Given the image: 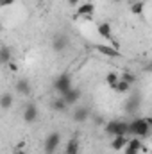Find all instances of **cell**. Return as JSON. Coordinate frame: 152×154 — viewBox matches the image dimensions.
Here are the masks:
<instances>
[{
    "label": "cell",
    "instance_id": "obj_1",
    "mask_svg": "<svg viewBox=\"0 0 152 154\" xmlns=\"http://www.w3.org/2000/svg\"><path fill=\"white\" fill-rule=\"evenodd\" d=\"M129 129H131V122L125 120H109L104 124V131L109 136H129Z\"/></svg>",
    "mask_w": 152,
    "mask_h": 154
},
{
    "label": "cell",
    "instance_id": "obj_2",
    "mask_svg": "<svg viewBox=\"0 0 152 154\" xmlns=\"http://www.w3.org/2000/svg\"><path fill=\"white\" fill-rule=\"evenodd\" d=\"M131 136H138V138H149L152 136V127L149 125L147 118H134L131 120V129H129Z\"/></svg>",
    "mask_w": 152,
    "mask_h": 154
},
{
    "label": "cell",
    "instance_id": "obj_3",
    "mask_svg": "<svg viewBox=\"0 0 152 154\" xmlns=\"http://www.w3.org/2000/svg\"><path fill=\"white\" fill-rule=\"evenodd\" d=\"M72 88H74V84H72V75H70V74H61V75L56 77V81H54V90H56L59 95H66Z\"/></svg>",
    "mask_w": 152,
    "mask_h": 154
},
{
    "label": "cell",
    "instance_id": "obj_4",
    "mask_svg": "<svg viewBox=\"0 0 152 154\" xmlns=\"http://www.w3.org/2000/svg\"><path fill=\"white\" fill-rule=\"evenodd\" d=\"M59 143H61V134H59V133H50V134L45 138V143H43L45 154H56Z\"/></svg>",
    "mask_w": 152,
    "mask_h": 154
},
{
    "label": "cell",
    "instance_id": "obj_5",
    "mask_svg": "<svg viewBox=\"0 0 152 154\" xmlns=\"http://www.w3.org/2000/svg\"><path fill=\"white\" fill-rule=\"evenodd\" d=\"M52 48L56 52H63L68 48V36L66 34H56L52 39Z\"/></svg>",
    "mask_w": 152,
    "mask_h": 154
},
{
    "label": "cell",
    "instance_id": "obj_6",
    "mask_svg": "<svg viewBox=\"0 0 152 154\" xmlns=\"http://www.w3.org/2000/svg\"><path fill=\"white\" fill-rule=\"evenodd\" d=\"M97 32L100 34V38L108 39V41H113V27L108 22H99L97 23Z\"/></svg>",
    "mask_w": 152,
    "mask_h": 154
},
{
    "label": "cell",
    "instance_id": "obj_7",
    "mask_svg": "<svg viewBox=\"0 0 152 154\" xmlns=\"http://www.w3.org/2000/svg\"><path fill=\"white\" fill-rule=\"evenodd\" d=\"M23 120L27 124H34L38 120V108L36 104H27L25 109H23Z\"/></svg>",
    "mask_w": 152,
    "mask_h": 154
},
{
    "label": "cell",
    "instance_id": "obj_8",
    "mask_svg": "<svg viewBox=\"0 0 152 154\" xmlns=\"http://www.w3.org/2000/svg\"><path fill=\"white\" fill-rule=\"evenodd\" d=\"M95 48H97V52H100V54H104V56H108V57H122V52H120L116 47H109V45H97Z\"/></svg>",
    "mask_w": 152,
    "mask_h": 154
},
{
    "label": "cell",
    "instance_id": "obj_9",
    "mask_svg": "<svg viewBox=\"0 0 152 154\" xmlns=\"http://www.w3.org/2000/svg\"><path fill=\"white\" fill-rule=\"evenodd\" d=\"M129 138H131V136H113V140H111V149H114V152L123 151V149L129 145Z\"/></svg>",
    "mask_w": 152,
    "mask_h": 154
},
{
    "label": "cell",
    "instance_id": "obj_10",
    "mask_svg": "<svg viewBox=\"0 0 152 154\" xmlns=\"http://www.w3.org/2000/svg\"><path fill=\"white\" fill-rule=\"evenodd\" d=\"M61 97L66 100V104H68V106H75L77 102L81 100L82 93H81V90H79V88H72V90H70L66 95H61Z\"/></svg>",
    "mask_w": 152,
    "mask_h": 154
},
{
    "label": "cell",
    "instance_id": "obj_11",
    "mask_svg": "<svg viewBox=\"0 0 152 154\" xmlns=\"http://www.w3.org/2000/svg\"><path fill=\"white\" fill-rule=\"evenodd\" d=\"M90 109L86 108V106H81V108H75L74 109V122L77 124H82V122H86L88 118H90Z\"/></svg>",
    "mask_w": 152,
    "mask_h": 154
},
{
    "label": "cell",
    "instance_id": "obj_12",
    "mask_svg": "<svg viewBox=\"0 0 152 154\" xmlns=\"http://www.w3.org/2000/svg\"><path fill=\"white\" fill-rule=\"evenodd\" d=\"M95 13V4L93 2H86V4H81L77 7V16H88V14H93Z\"/></svg>",
    "mask_w": 152,
    "mask_h": 154
},
{
    "label": "cell",
    "instance_id": "obj_13",
    "mask_svg": "<svg viewBox=\"0 0 152 154\" xmlns=\"http://www.w3.org/2000/svg\"><path fill=\"white\" fill-rule=\"evenodd\" d=\"M79 149H81L79 138L74 136V138H70V140L66 142V145H65V154H79Z\"/></svg>",
    "mask_w": 152,
    "mask_h": 154
},
{
    "label": "cell",
    "instance_id": "obj_14",
    "mask_svg": "<svg viewBox=\"0 0 152 154\" xmlns=\"http://www.w3.org/2000/svg\"><path fill=\"white\" fill-rule=\"evenodd\" d=\"M14 90H16V93H20V95H29V93H31V82H29L27 79H20V81H16Z\"/></svg>",
    "mask_w": 152,
    "mask_h": 154
},
{
    "label": "cell",
    "instance_id": "obj_15",
    "mask_svg": "<svg viewBox=\"0 0 152 154\" xmlns=\"http://www.w3.org/2000/svg\"><path fill=\"white\" fill-rule=\"evenodd\" d=\"M113 91L120 93V95H123V93H131V91H132V84H131V82H127V81H123V79H120V81H118V84L113 88Z\"/></svg>",
    "mask_w": 152,
    "mask_h": 154
},
{
    "label": "cell",
    "instance_id": "obj_16",
    "mask_svg": "<svg viewBox=\"0 0 152 154\" xmlns=\"http://www.w3.org/2000/svg\"><path fill=\"white\" fill-rule=\"evenodd\" d=\"M13 102H14V97L11 95V93H2V97H0V106H2V109L4 111H7L11 106H13Z\"/></svg>",
    "mask_w": 152,
    "mask_h": 154
},
{
    "label": "cell",
    "instance_id": "obj_17",
    "mask_svg": "<svg viewBox=\"0 0 152 154\" xmlns=\"http://www.w3.org/2000/svg\"><path fill=\"white\" fill-rule=\"evenodd\" d=\"M129 95H131V93H129ZM138 104H140V97H138V95H131L129 100H127V104H125V111H129V113L136 111V109H138Z\"/></svg>",
    "mask_w": 152,
    "mask_h": 154
},
{
    "label": "cell",
    "instance_id": "obj_18",
    "mask_svg": "<svg viewBox=\"0 0 152 154\" xmlns=\"http://www.w3.org/2000/svg\"><path fill=\"white\" fill-rule=\"evenodd\" d=\"M50 106H52V109H54V111H65V109L68 108V104H66V100H65L63 97H57V99H54Z\"/></svg>",
    "mask_w": 152,
    "mask_h": 154
},
{
    "label": "cell",
    "instance_id": "obj_19",
    "mask_svg": "<svg viewBox=\"0 0 152 154\" xmlns=\"http://www.w3.org/2000/svg\"><path fill=\"white\" fill-rule=\"evenodd\" d=\"M0 63L2 65H9L11 63V48L9 47H2L0 48Z\"/></svg>",
    "mask_w": 152,
    "mask_h": 154
},
{
    "label": "cell",
    "instance_id": "obj_20",
    "mask_svg": "<svg viewBox=\"0 0 152 154\" xmlns=\"http://www.w3.org/2000/svg\"><path fill=\"white\" fill-rule=\"evenodd\" d=\"M143 9H145V4H143L141 0H138V2H132V4H131V13H132V14H136V16L143 14Z\"/></svg>",
    "mask_w": 152,
    "mask_h": 154
},
{
    "label": "cell",
    "instance_id": "obj_21",
    "mask_svg": "<svg viewBox=\"0 0 152 154\" xmlns=\"http://www.w3.org/2000/svg\"><path fill=\"white\" fill-rule=\"evenodd\" d=\"M118 81H120V75H118L116 72H109V74L106 75V82H108V86H109L111 90L118 84Z\"/></svg>",
    "mask_w": 152,
    "mask_h": 154
},
{
    "label": "cell",
    "instance_id": "obj_22",
    "mask_svg": "<svg viewBox=\"0 0 152 154\" xmlns=\"http://www.w3.org/2000/svg\"><path fill=\"white\" fill-rule=\"evenodd\" d=\"M120 79H123V81H127V82H131V84L136 82V75L131 74V72H123V74H120Z\"/></svg>",
    "mask_w": 152,
    "mask_h": 154
},
{
    "label": "cell",
    "instance_id": "obj_23",
    "mask_svg": "<svg viewBox=\"0 0 152 154\" xmlns=\"http://www.w3.org/2000/svg\"><path fill=\"white\" fill-rule=\"evenodd\" d=\"M123 154H140V151H138V149H132V147L127 145V147L123 149Z\"/></svg>",
    "mask_w": 152,
    "mask_h": 154
},
{
    "label": "cell",
    "instance_id": "obj_24",
    "mask_svg": "<svg viewBox=\"0 0 152 154\" xmlns=\"http://www.w3.org/2000/svg\"><path fill=\"white\" fill-rule=\"evenodd\" d=\"M14 4V0H0V5L2 7H9V5H13Z\"/></svg>",
    "mask_w": 152,
    "mask_h": 154
},
{
    "label": "cell",
    "instance_id": "obj_25",
    "mask_svg": "<svg viewBox=\"0 0 152 154\" xmlns=\"http://www.w3.org/2000/svg\"><path fill=\"white\" fill-rule=\"evenodd\" d=\"M7 66H9V70H11V72H16V70H18V65H16L14 61H11V63H9Z\"/></svg>",
    "mask_w": 152,
    "mask_h": 154
},
{
    "label": "cell",
    "instance_id": "obj_26",
    "mask_svg": "<svg viewBox=\"0 0 152 154\" xmlns=\"http://www.w3.org/2000/svg\"><path fill=\"white\" fill-rule=\"evenodd\" d=\"M68 4H70V5H75V7H79L81 0H68Z\"/></svg>",
    "mask_w": 152,
    "mask_h": 154
},
{
    "label": "cell",
    "instance_id": "obj_27",
    "mask_svg": "<svg viewBox=\"0 0 152 154\" xmlns=\"http://www.w3.org/2000/svg\"><path fill=\"white\" fill-rule=\"evenodd\" d=\"M84 22H93V14H88V16H82Z\"/></svg>",
    "mask_w": 152,
    "mask_h": 154
},
{
    "label": "cell",
    "instance_id": "obj_28",
    "mask_svg": "<svg viewBox=\"0 0 152 154\" xmlns=\"http://www.w3.org/2000/svg\"><path fill=\"white\" fill-rule=\"evenodd\" d=\"M13 154H27V152H25V151L22 149V151H14V152H13Z\"/></svg>",
    "mask_w": 152,
    "mask_h": 154
},
{
    "label": "cell",
    "instance_id": "obj_29",
    "mask_svg": "<svg viewBox=\"0 0 152 154\" xmlns=\"http://www.w3.org/2000/svg\"><path fill=\"white\" fill-rule=\"evenodd\" d=\"M145 118H147V122H149V125L152 127V118H150V116H145Z\"/></svg>",
    "mask_w": 152,
    "mask_h": 154
},
{
    "label": "cell",
    "instance_id": "obj_30",
    "mask_svg": "<svg viewBox=\"0 0 152 154\" xmlns=\"http://www.w3.org/2000/svg\"><path fill=\"white\" fill-rule=\"evenodd\" d=\"M145 70H147V72H152V65H149V66H147Z\"/></svg>",
    "mask_w": 152,
    "mask_h": 154
},
{
    "label": "cell",
    "instance_id": "obj_31",
    "mask_svg": "<svg viewBox=\"0 0 152 154\" xmlns=\"http://www.w3.org/2000/svg\"><path fill=\"white\" fill-rule=\"evenodd\" d=\"M150 145H152V136H150Z\"/></svg>",
    "mask_w": 152,
    "mask_h": 154
},
{
    "label": "cell",
    "instance_id": "obj_32",
    "mask_svg": "<svg viewBox=\"0 0 152 154\" xmlns=\"http://www.w3.org/2000/svg\"><path fill=\"white\" fill-rule=\"evenodd\" d=\"M114 2H122V0H114Z\"/></svg>",
    "mask_w": 152,
    "mask_h": 154
}]
</instances>
